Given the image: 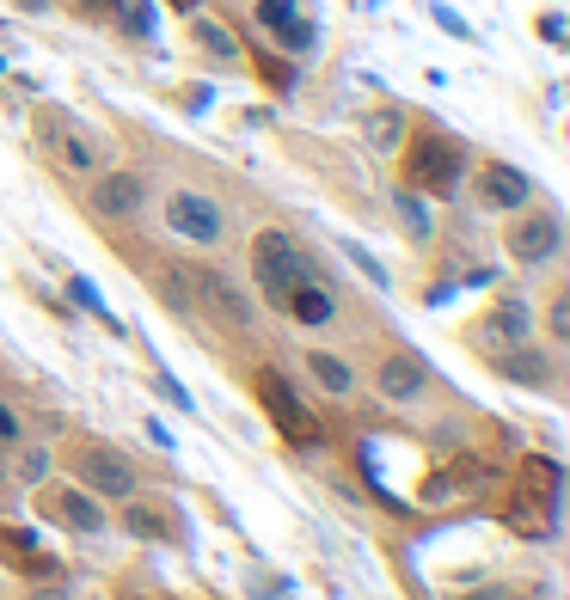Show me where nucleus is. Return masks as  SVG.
Returning <instances> with one entry per match:
<instances>
[{"mask_svg":"<svg viewBox=\"0 0 570 600\" xmlns=\"http://www.w3.org/2000/svg\"><path fill=\"white\" fill-rule=\"evenodd\" d=\"M252 277H258V289L282 307V294H289V289H301V282H313L319 270H313V258H307V251L294 246V233L264 227L258 239H252Z\"/></svg>","mask_w":570,"mask_h":600,"instance_id":"obj_1","label":"nucleus"},{"mask_svg":"<svg viewBox=\"0 0 570 600\" xmlns=\"http://www.w3.org/2000/svg\"><path fill=\"white\" fill-rule=\"evenodd\" d=\"M68 466H74V478L80 484H86V491L93 496H136V460H129V454H117V447L110 442H74L68 447Z\"/></svg>","mask_w":570,"mask_h":600,"instance_id":"obj_2","label":"nucleus"},{"mask_svg":"<svg viewBox=\"0 0 570 600\" xmlns=\"http://www.w3.org/2000/svg\"><path fill=\"white\" fill-rule=\"evenodd\" d=\"M461 178H466V148L430 129V136L417 141V154H411V185L435 190V197H454Z\"/></svg>","mask_w":570,"mask_h":600,"instance_id":"obj_3","label":"nucleus"},{"mask_svg":"<svg viewBox=\"0 0 570 600\" xmlns=\"http://www.w3.org/2000/svg\"><path fill=\"white\" fill-rule=\"evenodd\" d=\"M166 227L178 233V239H190V246H216L221 233H228V215H221L202 190H172L166 197Z\"/></svg>","mask_w":570,"mask_h":600,"instance_id":"obj_4","label":"nucleus"},{"mask_svg":"<svg viewBox=\"0 0 570 600\" xmlns=\"http://www.w3.org/2000/svg\"><path fill=\"white\" fill-rule=\"evenodd\" d=\"M473 338L485 343V350H522V343H534V307H527L522 294H509V301H497L485 319L473 325Z\"/></svg>","mask_w":570,"mask_h":600,"instance_id":"obj_5","label":"nucleus"},{"mask_svg":"<svg viewBox=\"0 0 570 600\" xmlns=\"http://www.w3.org/2000/svg\"><path fill=\"white\" fill-rule=\"evenodd\" d=\"M509 258L522 263V270H534V263L558 258V246H565V227H558V215H522L515 227L503 233Z\"/></svg>","mask_w":570,"mask_h":600,"instance_id":"obj_6","label":"nucleus"},{"mask_svg":"<svg viewBox=\"0 0 570 600\" xmlns=\"http://www.w3.org/2000/svg\"><path fill=\"white\" fill-rule=\"evenodd\" d=\"M258 392H264V411L277 416V430L289 435V442H301V447H307L313 435H319V423L307 416V404L294 399V386L282 380V374H264V380H258Z\"/></svg>","mask_w":570,"mask_h":600,"instance_id":"obj_7","label":"nucleus"},{"mask_svg":"<svg viewBox=\"0 0 570 600\" xmlns=\"http://www.w3.org/2000/svg\"><path fill=\"white\" fill-rule=\"evenodd\" d=\"M374 386H381V399H393V404H405V399H417L423 386H430V362L423 355H386L381 368H374Z\"/></svg>","mask_w":570,"mask_h":600,"instance_id":"obj_8","label":"nucleus"},{"mask_svg":"<svg viewBox=\"0 0 570 600\" xmlns=\"http://www.w3.org/2000/svg\"><path fill=\"white\" fill-rule=\"evenodd\" d=\"M534 197V178L515 166H503V160H491V166L478 172V202L485 209H522V202Z\"/></svg>","mask_w":570,"mask_h":600,"instance_id":"obj_9","label":"nucleus"},{"mask_svg":"<svg viewBox=\"0 0 570 600\" xmlns=\"http://www.w3.org/2000/svg\"><path fill=\"white\" fill-rule=\"evenodd\" d=\"M141 202H148V185H141L136 172H110V178H98V185H93V209H98L105 221L136 215Z\"/></svg>","mask_w":570,"mask_h":600,"instance_id":"obj_10","label":"nucleus"},{"mask_svg":"<svg viewBox=\"0 0 570 600\" xmlns=\"http://www.w3.org/2000/svg\"><path fill=\"white\" fill-rule=\"evenodd\" d=\"M258 19L294 49V56H301V49H313V25L294 13V0H258Z\"/></svg>","mask_w":570,"mask_h":600,"instance_id":"obj_11","label":"nucleus"},{"mask_svg":"<svg viewBox=\"0 0 570 600\" xmlns=\"http://www.w3.org/2000/svg\"><path fill=\"white\" fill-rule=\"evenodd\" d=\"M282 307H289L301 325H331L338 301H331V289H325V282L313 277V282H301V289H289V294H282Z\"/></svg>","mask_w":570,"mask_h":600,"instance_id":"obj_12","label":"nucleus"},{"mask_svg":"<svg viewBox=\"0 0 570 600\" xmlns=\"http://www.w3.org/2000/svg\"><path fill=\"white\" fill-rule=\"evenodd\" d=\"M503 374H509L515 386H546V380H552V362L522 343V350H503Z\"/></svg>","mask_w":570,"mask_h":600,"instance_id":"obj_13","label":"nucleus"},{"mask_svg":"<svg viewBox=\"0 0 570 600\" xmlns=\"http://www.w3.org/2000/svg\"><path fill=\"white\" fill-rule=\"evenodd\" d=\"M307 374L325 386V392H331V399H344V392L356 386V380H350V368H344L338 355H325V350H313V355H307Z\"/></svg>","mask_w":570,"mask_h":600,"instance_id":"obj_14","label":"nucleus"},{"mask_svg":"<svg viewBox=\"0 0 570 600\" xmlns=\"http://www.w3.org/2000/svg\"><path fill=\"white\" fill-rule=\"evenodd\" d=\"M369 141L381 148V154H393V148L405 141V117H399V110H374V117H369Z\"/></svg>","mask_w":570,"mask_h":600,"instance_id":"obj_15","label":"nucleus"},{"mask_svg":"<svg viewBox=\"0 0 570 600\" xmlns=\"http://www.w3.org/2000/svg\"><path fill=\"white\" fill-rule=\"evenodd\" d=\"M62 515L80 527V533H98V527H105V508H98L93 496H80V491H68V496H62Z\"/></svg>","mask_w":570,"mask_h":600,"instance_id":"obj_16","label":"nucleus"},{"mask_svg":"<svg viewBox=\"0 0 570 600\" xmlns=\"http://www.w3.org/2000/svg\"><path fill=\"white\" fill-rule=\"evenodd\" d=\"M399 221H405V233H411V239H430V209H423V197H417V190H399Z\"/></svg>","mask_w":570,"mask_h":600,"instance_id":"obj_17","label":"nucleus"},{"mask_svg":"<svg viewBox=\"0 0 570 600\" xmlns=\"http://www.w3.org/2000/svg\"><path fill=\"white\" fill-rule=\"evenodd\" d=\"M124 527H136L141 539H166V521H160L154 508H129V515H124Z\"/></svg>","mask_w":570,"mask_h":600,"instance_id":"obj_18","label":"nucleus"},{"mask_svg":"<svg viewBox=\"0 0 570 600\" xmlns=\"http://www.w3.org/2000/svg\"><path fill=\"white\" fill-rule=\"evenodd\" d=\"M68 294H74V301H80V307H86V313H98V319H110V307H105V301H98V289H93V282H86V277H74V282H68ZM110 325H117V319H110Z\"/></svg>","mask_w":570,"mask_h":600,"instance_id":"obj_19","label":"nucleus"},{"mask_svg":"<svg viewBox=\"0 0 570 600\" xmlns=\"http://www.w3.org/2000/svg\"><path fill=\"white\" fill-rule=\"evenodd\" d=\"M197 37H202L209 56H228V62H233V49H240V44H233V32H221V25H197Z\"/></svg>","mask_w":570,"mask_h":600,"instance_id":"obj_20","label":"nucleus"},{"mask_svg":"<svg viewBox=\"0 0 570 600\" xmlns=\"http://www.w3.org/2000/svg\"><path fill=\"white\" fill-rule=\"evenodd\" d=\"M344 258H350L356 270H362V277H374V289H386V270H381V263H374L362 246H350V239H344Z\"/></svg>","mask_w":570,"mask_h":600,"instance_id":"obj_21","label":"nucleus"},{"mask_svg":"<svg viewBox=\"0 0 570 600\" xmlns=\"http://www.w3.org/2000/svg\"><path fill=\"white\" fill-rule=\"evenodd\" d=\"M124 19L136 25L141 37H154V7H148V0H124Z\"/></svg>","mask_w":570,"mask_h":600,"instance_id":"obj_22","label":"nucleus"},{"mask_svg":"<svg viewBox=\"0 0 570 600\" xmlns=\"http://www.w3.org/2000/svg\"><path fill=\"white\" fill-rule=\"evenodd\" d=\"M546 331H552L558 343H570V294H558V301H552V319H546Z\"/></svg>","mask_w":570,"mask_h":600,"instance_id":"obj_23","label":"nucleus"},{"mask_svg":"<svg viewBox=\"0 0 570 600\" xmlns=\"http://www.w3.org/2000/svg\"><path fill=\"white\" fill-rule=\"evenodd\" d=\"M19 435H25V423H19L13 404L0 399V447H19Z\"/></svg>","mask_w":570,"mask_h":600,"instance_id":"obj_24","label":"nucleus"},{"mask_svg":"<svg viewBox=\"0 0 570 600\" xmlns=\"http://www.w3.org/2000/svg\"><path fill=\"white\" fill-rule=\"evenodd\" d=\"M44 472H49V454H44V447H32V454L19 460V484H37Z\"/></svg>","mask_w":570,"mask_h":600,"instance_id":"obj_25","label":"nucleus"},{"mask_svg":"<svg viewBox=\"0 0 570 600\" xmlns=\"http://www.w3.org/2000/svg\"><path fill=\"white\" fill-rule=\"evenodd\" d=\"M62 160H68V166H80V172H86V166H93V148H86L80 136H68V141H62Z\"/></svg>","mask_w":570,"mask_h":600,"instance_id":"obj_26","label":"nucleus"},{"mask_svg":"<svg viewBox=\"0 0 570 600\" xmlns=\"http://www.w3.org/2000/svg\"><path fill=\"white\" fill-rule=\"evenodd\" d=\"M539 37H546V44H565V19L546 13V19H539Z\"/></svg>","mask_w":570,"mask_h":600,"instance_id":"obj_27","label":"nucleus"},{"mask_svg":"<svg viewBox=\"0 0 570 600\" xmlns=\"http://www.w3.org/2000/svg\"><path fill=\"white\" fill-rule=\"evenodd\" d=\"M160 399H172V404H178V411H185V386H178V380H166V374H160Z\"/></svg>","mask_w":570,"mask_h":600,"instance_id":"obj_28","label":"nucleus"},{"mask_svg":"<svg viewBox=\"0 0 570 600\" xmlns=\"http://www.w3.org/2000/svg\"><path fill=\"white\" fill-rule=\"evenodd\" d=\"M435 19H442V25H447L454 37H473V32H466V19H461V13H447V7H435Z\"/></svg>","mask_w":570,"mask_h":600,"instance_id":"obj_29","label":"nucleus"},{"mask_svg":"<svg viewBox=\"0 0 570 600\" xmlns=\"http://www.w3.org/2000/svg\"><path fill=\"white\" fill-rule=\"evenodd\" d=\"M466 600H522V595H515V588H473Z\"/></svg>","mask_w":570,"mask_h":600,"instance_id":"obj_30","label":"nucleus"},{"mask_svg":"<svg viewBox=\"0 0 570 600\" xmlns=\"http://www.w3.org/2000/svg\"><path fill=\"white\" fill-rule=\"evenodd\" d=\"M44 600H62V595H44Z\"/></svg>","mask_w":570,"mask_h":600,"instance_id":"obj_31","label":"nucleus"},{"mask_svg":"<svg viewBox=\"0 0 570 600\" xmlns=\"http://www.w3.org/2000/svg\"><path fill=\"white\" fill-rule=\"evenodd\" d=\"M185 7H190V0H185Z\"/></svg>","mask_w":570,"mask_h":600,"instance_id":"obj_32","label":"nucleus"}]
</instances>
